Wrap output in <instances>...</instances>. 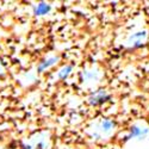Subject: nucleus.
Listing matches in <instances>:
<instances>
[{
  "instance_id": "nucleus-6",
  "label": "nucleus",
  "mask_w": 149,
  "mask_h": 149,
  "mask_svg": "<svg viewBox=\"0 0 149 149\" xmlns=\"http://www.w3.org/2000/svg\"><path fill=\"white\" fill-rule=\"evenodd\" d=\"M140 134H142V130H141V129L136 128V127L131 128V135H132V136H139Z\"/></svg>"
},
{
  "instance_id": "nucleus-5",
  "label": "nucleus",
  "mask_w": 149,
  "mask_h": 149,
  "mask_svg": "<svg viewBox=\"0 0 149 149\" xmlns=\"http://www.w3.org/2000/svg\"><path fill=\"white\" fill-rule=\"evenodd\" d=\"M112 125H113V123L111 120H109V119H104V122L102 124V127H103L104 130H110L111 128H112Z\"/></svg>"
},
{
  "instance_id": "nucleus-4",
  "label": "nucleus",
  "mask_w": 149,
  "mask_h": 149,
  "mask_svg": "<svg viewBox=\"0 0 149 149\" xmlns=\"http://www.w3.org/2000/svg\"><path fill=\"white\" fill-rule=\"evenodd\" d=\"M73 70V66L72 65H67L65 67H62L58 72H57V78L60 80H66L68 77H69V74L72 73Z\"/></svg>"
},
{
  "instance_id": "nucleus-2",
  "label": "nucleus",
  "mask_w": 149,
  "mask_h": 149,
  "mask_svg": "<svg viewBox=\"0 0 149 149\" xmlns=\"http://www.w3.org/2000/svg\"><path fill=\"white\" fill-rule=\"evenodd\" d=\"M58 60H60L58 56H54V57H49L47 60H43L42 62H40V63H38V66H37V72H38V73L44 72L45 69H48V68H50L52 66L56 65V62Z\"/></svg>"
},
{
  "instance_id": "nucleus-1",
  "label": "nucleus",
  "mask_w": 149,
  "mask_h": 149,
  "mask_svg": "<svg viewBox=\"0 0 149 149\" xmlns=\"http://www.w3.org/2000/svg\"><path fill=\"white\" fill-rule=\"evenodd\" d=\"M109 98H110V95L106 94L104 91H98V92H95L88 99V100H90V104L91 105H99V104H103L104 102H106Z\"/></svg>"
},
{
  "instance_id": "nucleus-3",
  "label": "nucleus",
  "mask_w": 149,
  "mask_h": 149,
  "mask_svg": "<svg viewBox=\"0 0 149 149\" xmlns=\"http://www.w3.org/2000/svg\"><path fill=\"white\" fill-rule=\"evenodd\" d=\"M33 10V15L35 16H44V15H48L49 12L52 11V6L47 4V3H40V4H37L32 7Z\"/></svg>"
}]
</instances>
